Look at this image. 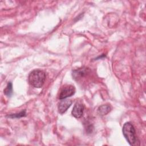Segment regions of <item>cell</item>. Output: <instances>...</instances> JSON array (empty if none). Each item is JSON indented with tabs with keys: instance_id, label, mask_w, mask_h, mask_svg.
Segmentation results:
<instances>
[{
	"instance_id": "obj_7",
	"label": "cell",
	"mask_w": 146,
	"mask_h": 146,
	"mask_svg": "<svg viewBox=\"0 0 146 146\" xmlns=\"http://www.w3.org/2000/svg\"><path fill=\"white\" fill-rule=\"evenodd\" d=\"M111 110V107L108 104H103L100 106L98 109V113L101 115L104 116L108 113Z\"/></svg>"
},
{
	"instance_id": "obj_9",
	"label": "cell",
	"mask_w": 146,
	"mask_h": 146,
	"mask_svg": "<svg viewBox=\"0 0 146 146\" xmlns=\"http://www.w3.org/2000/svg\"><path fill=\"white\" fill-rule=\"evenodd\" d=\"M26 116V110H23L21 112H20L19 113H14V114H11V115H9L7 116L9 117L10 118H21L22 117H24Z\"/></svg>"
},
{
	"instance_id": "obj_4",
	"label": "cell",
	"mask_w": 146,
	"mask_h": 146,
	"mask_svg": "<svg viewBox=\"0 0 146 146\" xmlns=\"http://www.w3.org/2000/svg\"><path fill=\"white\" fill-rule=\"evenodd\" d=\"M84 109V107L82 104L80 103H76L74 106L71 113L72 116L75 118H80L83 115Z\"/></svg>"
},
{
	"instance_id": "obj_8",
	"label": "cell",
	"mask_w": 146,
	"mask_h": 146,
	"mask_svg": "<svg viewBox=\"0 0 146 146\" xmlns=\"http://www.w3.org/2000/svg\"><path fill=\"white\" fill-rule=\"evenodd\" d=\"M13 94V85L11 82H9L5 89L4 90V94L7 96H11Z\"/></svg>"
},
{
	"instance_id": "obj_3",
	"label": "cell",
	"mask_w": 146,
	"mask_h": 146,
	"mask_svg": "<svg viewBox=\"0 0 146 146\" xmlns=\"http://www.w3.org/2000/svg\"><path fill=\"white\" fill-rule=\"evenodd\" d=\"M75 92V88L72 85H65L61 88L58 98L60 100L65 99L72 96Z\"/></svg>"
},
{
	"instance_id": "obj_1",
	"label": "cell",
	"mask_w": 146,
	"mask_h": 146,
	"mask_svg": "<svg viewBox=\"0 0 146 146\" xmlns=\"http://www.w3.org/2000/svg\"><path fill=\"white\" fill-rule=\"evenodd\" d=\"M29 83L35 88H40L43 86L46 80L44 72L40 70L32 71L28 77Z\"/></svg>"
},
{
	"instance_id": "obj_5",
	"label": "cell",
	"mask_w": 146,
	"mask_h": 146,
	"mask_svg": "<svg viewBox=\"0 0 146 146\" xmlns=\"http://www.w3.org/2000/svg\"><path fill=\"white\" fill-rule=\"evenodd\" d=\"M58 105V112L60 114H63L67 111L68 108L72 104V101L69 99H62Z\"/></svg>"
},
{
	"instance_id": "obj_2",
	"label": "cell",
	"mask_w": 146,
	"mask_h": 146,
	"mask_svg": "<svg viewBox=\"0 0 146 146\" xmlns=\"http://www.w3.org/2000/svg\"><path fill=\"white\" fill-rule=\"evenodd\" d=\"M123 134L131 145H133L136 141L135 129L131 122L125 123L123 126Z\"/></svg>"
},
{
	"instance_id": "obj_6",
	"label": "cell",
	"mask_w": 146,
	"mask_h": 146,
	"mask_svg": "<svg viewBox=\"0 0 146 146\" xmlns=\"http://www.w3.org/2000/svg\"><path fill=\"white\" fill-rule=\"evenodd\" d=\"M88 69L87 68H80L72 71V77L76 80H79L83 78L87 73Z\"/></svg>"
}]
</instances>
